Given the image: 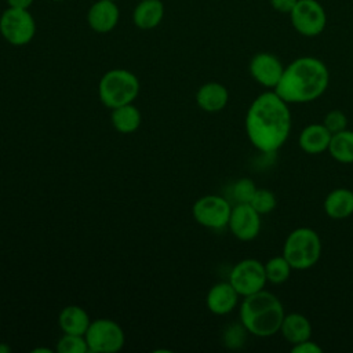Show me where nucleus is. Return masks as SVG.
Masks as SVG:
<instances>
[{
  "instance_id": "obj_1",
  "label": "nucleus",
  "mask_w": 353,
  "mask_h": 353,
  "mask_svg": "<svg viewBox=\"0 0 353 353\" xmlns=\"http://www.w3.org/2000/svg\"><path fill=\"white\" fill-rule=\"evenodd\" d=\"M292 127L288 103L274 90L259 94L245 113L244 128L251 145L262 153L277 152Z\"/></svg>"
},
{
  "instance_id": "obj_2",
  "label": "nucleus",
  "mask_w": 353,
  "mask_h": 353,
  "mask_svg": "<svg viewBox=\"0 0 353 353\" xmlns=\"http://www.w3.org/2000/svg\"><path fill=\"white\" fill-rule=\"evenodd\" d=\"M330 84L327 65L316 57H299L290 62L274 91L290 103H307L321 97Z\"/></svg>"
},
{
  "instance_id": "obj_3",
  "label": "nucleus",
  "mask_w": 353,
  "mask_h": 353,
  "mask_svg": "<svg viewBox=\"0 0 353 353\" xmlns=\"http://www.w3.org/2000/svg\"><path fill=\"white\" fill-rule=\"evenodd\" d=\"M284 316L281 301L265 288L244 296L239 309L241 325L248 334L258 338H268L279 332Z\"/></svg>"
},
{
  "instance_id": "obj_4",
  "label": "nucleus",
  "mask_w": 353,
  "mask_h": 353,
  "mask_svg": "<svg viewBox=\"0 0 353 353\" xmlns=\"http://www.w3.org/2000/svg\"><path fill=\"white\" fill-rule=\"evenodd\" d=\"M294 270L313 268L321 256V240L312 228L301 226L288 233L281 254Z\"/></svg>"
},
{
  "instance_id": "obj_5",
  "label": "nucleus",
  "mask_w": 353,
  "mask_h": 353,
  "mask_svg": "<svg viewBox=\"0 0 353 353\" xmlns=\"http://www.w3.org/2000/svg\"><path fill=\"white\" fill-rule=\"evenodd\" d=\"M139 94L138 77L127 69L108 70L99 80L98 95L101 102L110 108L132 103Z\"/></svg>"
},
{
  "instance_id": "obj_6",
  "label": "nucleus",
  "mask_w": 353,
  "mask_h": 353,
  "mask_svg": "<svg viewBox=\"0 0 353 353\" xmlns=\"http://www.w3.org/2000/svg\"><path fill=\"white\" fill-rule=\"evenodd\" d=\"M0 34L11 46H26L36 34V21L29 10L7 7L0 15Z\"/></svg>"
},
{
  "instance_id": "obj_7",
  "label": "nucleus",
  "mask_w": 353,
  "mask_h": 353,
  "mask_svg": "<svg viewBox=\"0 0 353 353\" xmlns=\"http://www.w3.org/2000/svg\"><path fill=\"white\" fill-rule=\"evenodd\" d=\"M88 350L92 353H114L121 350L125 342L123 328L110 319L91 321L84 334Z\"/></svg>"
},
{
  "instance_id": "obj_8",
  "label": "nucleus",
  "mask_w": 353,
  "mask_h": 353,
  "mask_svg": "<svg viewBox=\"0 0 353 353\" xmlns=\"http://www.w3.org/2000/svg\"><path fill=\"white\" fill-rule=\"evenodd\" d=\"M288 15L295 32L305 37H316L327 26V12L317 0H298Z\"/></svg>"
},
{
  "instance_id": "obj_9",
  "label": "nucleus",
  "mask_w": 353,
  "mask_h": 353,
  "mask_svg": "<svg viewBox=\"0 0 353 353\" xmlns=\"http://www.w3.org/2000/svg\"><path fill=\"white\" fill-rule=\"evenodd\" d=\"M229 283L240 296H248L265 288L266 273L265 265L254 258L239 261L229 273Z\"/></svg>"
},
{
  "instance_id": "obj_10",
  "label": "nucleus",
  "mask_w": 353,
  "mask_h": 353,
  "mask_svg": "<svg viewBox=\"0 0 353 353\" xmlns=\"http://www.w3.org/2000/svg\"><path fill=\"white\" fill-rule=\"evenodd\" d=\"M232 212L230 203L218 194H205L197 199L192 207L194 221L208 229H223L229 223Z\"/></svg>"
},
{
  "instance_id": "obj_11",
  "label": "nucleus",
  "mask_w": 353,
  "mask_h": 353,
  "mask_svg": "<svg viewBox=\"0 0 353 353\" xmlns=\"http://www.w3.org/2000/svg\"><path fill=\"white\" fill-rule=\"evenodd\" d=\"M229 230L240 241H251L261 232V214L251 204H236L232 207Z\"/></svg>"
},
{
  "instance_id": "obj_12",
  "label": "nucleus",
  "mask_w": 353,
  "mask_h": 353,
  "mask_svg": "<svg viewBox=\"0 0 353 353\" xmlns=\"http://www.w3.org/2000/svg\"><path fill=\"white\" fill-rule=\"evenodd\" d=\"M284 68L285 66L281 63L279 57H276L272 52H266V51L256 52L251 58L250 65H248L251 77L258 84L263 85L265 88H272V90H274V87L280 81Z\"/></svg>"
},
{
  "instance_id": "obj_13",
  "label": "nucleus",
  "mask_w": 353,
  "mask_h": 353,
  "mask_svg": "<svg viewBox=\"0 0 353 353\" xmlns=\"http://www.w3.org/2000/svg\"><path fill=\"white\" fill-rule=\"evenodd\" d=\"M120 21V10L113 0H97L87 11V23L97 33L112 32Z\"/></svg>"
},
{
  "instance_id": "obj_14",
  "label": "nucleus",
  "mask_w": 353,
  "mask_h": 353,
  "mask_svg": "<svg viewBox=\"0 0 353 353\" xmlns=\"http://www.w3.org/2000/svg\"><path fill=\"white\" fill-rule=\"evenodd\" d=\"M239 292L229 281H221L214 284L205 296V305L208 310L216 316H225L233 312L239 303Z\"/></svg>"
},
{
  "instance_id": "obj_15",
  "label": "nucleus",
  "mask_w": 353,
  "mask_h": 353,
  "mask_svg": "<svg viewBox=\"0 0 353 353\" xmlns=\"http://www.w3.org/2000/svg\"><path fill=\"white\" fill-rule=\"evenodd\" d=\"M229 101L228 88L216 81L203 84L196 92V103L200 109L208 113L221 112Z\"/></svg>"
},
{
  "instance_id": "obj_16",
  "label": "nucleus",
  "mask_w": 353,
  "mask_h": 353,
  "mask_svg": "<svg viewBox=\"0 0 353 353\" xmlns=\"http://www.w3.org/2000/svg\"><path fill=\"white\" fill-rule=\"evenodd\" d=\"M331 135L323 123H312L301 131L298 145L307 154H320L328 150Z\"/></svg>"
},
{
  "instance_id": "obj_17",
  "label": "nucleus",
  "mask_w": 353,
  "mask_h": 353,
  "mask_svg": "<svg viewBox=\"0 0 353 353\" xmlns=\"http://www.w3.org/2000/svg\"><path fill=\"white\" fill-rule=\"evenodd\" d=\"M164 18L161 0H139L132 10V22L141 30L157 28Z\"/></svg>"
},
{
  "instance_id": "obj_18",
  "label": "nucleus",
  "mask_w": 353,
  "mask_h": 353,
  "mask_svg": "<svg viewBox=\"0 0 353 353\" xmlns=\"http://www.w3.org/2000/svg\"><path fill=\"white\" fill-rule=\"evenodd\" d=\"M279 332L288 343L295 345L312 338V323L305 314L288 313L284 316Z\"/></svg>"
},
{
  "instance_id": "obj_19",
  "label": "nucleus",
  "mask_w": 353,
  "mask_h": 353,
  "mask_svg": "<svg viewBox=\"0 0 353 353\" xmlns=\"http://www.w3.org/2000/svg\"><path fill=\"white\" fill-rule=\"evenodd\" d=\"M323 207L331 219L349 218L353 214V192L347 188H336L325 196Z\"/></svg>"
},
{
  "instance_id": "obj_20",
  "label": "nucleus",
  "mask_w": 353,
  "mask_h": 353,
  "mask_svg": "<svg viewBox=\"0 0 353 353\" xmlns=\"http://www.w3.org/2000/svg\"><path fill=\"white\" fill-rule=\"evenodd\" d=\"M58 324L63 334L84 335L91 324V320L88 313L81 306L69 305L61 310L58 316Z\"/></svg>"
},
{
  "instance_id": "obj_21",
  "label": "nucleus",
  "mask_w": 353,
  "mask_h": 353,
  "mask_svg": "<svg viewBox=\"0 0 353 353\" xmlns=\"http://www.w3.org/2000/svg\"><path fill=\"white\" fill-rule=\"evenodd\" d=\"M112 125L121 134H131L141 125V112L132 103L112 109Z\"/></svg>"
},
{
  "instance_id": "obj_22",
  "label": "nucleus",
  "mask_w": 353,
  "mask_h": 353,
  "mask_svg": "<svg viewBox=\"0 0 353 353\" xmlns=\"http://www.w3.org/2000/svg\"><path fill=\"white\" fill-rule=\"evenodd\" d=\"M327 152L338 163L352 164L353 163V131L346 128L336 134H332Z\"/></svg>"
},
{
  "instance_id": "obj_23",
  "label": "nucleus",
  "mask_w": 353,
  "mask_h": 353,
  "mask_svg": "<svg viewBox=\"0 0 353 353\" xmlns=\"http://www.w3.org/2000/svg\"><path fill=\"white\" fill-rule=\"evenodd\" d=\"M265 265V273H266V280L272 284H283L285 283L290 276L291 272L294 270L291 268V265L288 263V261L283 256H273L270 259L266 261Z\"/></svg>"
},
{
  "instance_id": "obj_24",
  "label": "nucleus",
  "mask_w": 353,
  "mask_h": 353,
  "mask_svg": "<svg viewBox=\"0 0 353 353\" xmlns=\"http://www.w3.org/2000/svg\"><path fill=\"white\" fill-rule=\"evenodd\" d=\"M250 204L254 207V210L256 212H259L261 215H266L270 214L276 205H277V199L276 194L265 188H258L256 192L254 193Z\"/></svg>"
},
{
  "instance_id": "obj_25",
  "label": "nucleus",
  "mask_w": 353,
  "mask_h": 353,
  "mask_svg": "<svg viewBox=\"0 0 353 353\" xmlns=\"http://www.w3.org/2000/svg\"><path fill=\"white\" fill-rule=\"evenodd\" d=\"M57 352L59 353H87L88 345L84 335L63 334L57 342Z\"/></svg>"
},
{
  "instance_id": "obj_26",
  "label": "nucleus",
  "mask_w": 353,
  "mask_h": 353,
  "mask_svg": "<svg viewBox=\"0 0 353 353\" xmlns=\"http://www.w3.org/2000/svg\"><path fill=\"white\" fill-rule=\"evenodd\" d=\"M256 189L258 188L251 178H240L232 188V196L236 204H250Z\"/></svg>"
},
{
  "instance_id": "obj_27",
  "label": "nucleus",
  "mask_w": 353,
  "mask_h": 353,
  "mask_svg": "<svg viewBox=\"0 0 353 353\" xmlns=\"http://www.w3.org/2000/svg\"><path fill=\"white\" fill-rule=\"evenodd\" d=\"M323 124H324V127L331 134H336V132H339L342 130H346V127H347V117H346V114L342 110L332 109V110L325 113V116L323 119Z\"/></svg>"
},
{
  "instance_id": "obj_28",
  "label": "nucleus",
  "mask_w": 353,
  "mask_h": 353,
  "mask_svg": "<svg viewBox=\"0 0 353 353\" xmlns=\"http://www.w3.org/2000/svg\"><path fill=\"white\" fill-rule=\"evenodd\" d=\"M244 332H247V331L241 325V323H240V325H232L225 334L226 345L230 347H237L239 345H241V342L244 341Z\"/></svg>"
},
{
  "instance_id": "obj_29",
  "label": "nucleus",
  "mask_w": 353,
  "mask_h": 353,
  "mask_svg": "<svg viewBox=\"0 0 353 353\" xmlns=\"http://www.w3.org/2000/svg\"><path fill=\"white\" fill-rule=\"evenodd\" d=\"M291 352L292 353H323V347L319 343L313 342L312 339H306L303 342L292 345Z\"/></svg>"
},
{
  "instance_id": "obj_30",
  "label": "nucleus",
  "mask_w": 353,
  "mask_h": 353,
  "mask_svg": "<svg viewBox=\"0 0 353 353\" xmlns=\"http://www.w3.org/2000/svg\"><path fill=\"white\" fill-rule=\"evenodd\" d=\"M298 0H269L272 8L281 14H290Z\"/></svg>"
},
{
  "instance_id": "obj_31",
  "label": "nucleus",
  "mask_w": 353,
  "mask_h": 353,
  "mask_svg": "<svg viewBox=\"0 0 353 353\" xmlns=\"http://www.w3.org/2000/svg\"><path fill=\"white\" fill-rule=\"evenodd\" d=\"M34 0H6L8 7L12 8H22V10H29L30 6L33 4Z\"/></svg>"
},
{
  "instance_id": "obj_32",
  "label": "nucleus",
  "mask_w": 353,
  "mask_h": 353,
  "mask_svg": "<svg viewBox=\"0 0 353 353\" xmlns=\"http://www.w3.org/2000/svg\"><path fill=\"white\" fill-rule=\"evenodd\" d=\"M0 352L6 353V352H10V349H8L6 345H0Z\"/></svg>"
},
{
  "instance_id": "obj_33",
  "label": "nucleus",
  "mask_w": 353,
  "mask_h": 353,
  "mask_svg": "<svg viewBox=\"0 0 353 353\" xmlns=\"http://www.w3.org/2000/svg\"><path fill=\"white\" fill-rule=\"evenodd\" d=\"M33 352H47V353H51V350H50V349H41V347H39V349H34Z\"/></svg>"
},
{
  "instance_id": "obj_34",
  "label": "nucleus",
  "mask_w": 353,
  "mask_h": 353,
  "mask_svg": "<svg viewBox=\"0 0 353 353\" xmlns=\"http://www.w3.org/2000/svg\"><path fill=\"white\" fill-rule=\"evenodd\" d=\"M51 1H57V3H59V1H66V0H51Z\"/></svg>"
},
{
  "instance_id": "obj_35",
  "label": "nucleus",
  "mask_w": 353,
  "mask_h": 353,
  "mask_svg": "<svg viewBox=\"0 0 353 353\" xmlns=\"http://www.w3.org/2000/svg\"><path fill=\"white\" fill-rule=\"evenodd\" d=\"M137 1H139V0H137Z\"/></svg>"
},
{
  "instance_id": "obj_36",
  "label": "nucleus",
  "mask_w": 353,
  "mask_h": 353,
  "mask_svg": "<svg viewBox=\"0 0 353 353\" xmlns=\"http://www.w3.org/2000/svg\"><path fill=\"white\" fill-rule=\"evenodd\" d=\"M113 1H114V0H113Z\"/></svg>"
}]
</instances>
